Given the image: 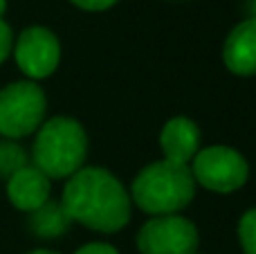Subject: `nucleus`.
Returning a JSON list of instances; mask_svg holds the SVG:
<instances>
[{
  "mask_svg": "<svg viewBox=\"0 0 256 254\" xmlns=\"http://www.w3.org/2000/svg\"><path fill=\"white\" fill-rule=\"evenodd\" d=\"M191 176L198 184L216 194H232L250 178V164L236 148L216 144L196 153L191 160Z\"/></svg>",
  "mask_w": 256,
  "mask_h": 254,
  "instance_id": "5",
  "label": "nucleus"
},
{
  "mask_svg": "<svg viewBox=\"0 0 256 254\" xmlns=\"http://www.w3.org/2000/svg\"><path fill=\"white\" fill-rule=\"evenodd\" d=\"M227 70L238 76H256V18H245L230 32L222 45Z\"/></svg>",
  "mask_w": 256,
  "mask_h": 254,
  "instance_id": "8",
  "label": "nucleus"
},
{
  "mask_svg": "<svg viewBox=\"0 0 256 254\" xmlns=\"http://www.w3.org/2000/svg\"><path fill=\"white\" fill-rule=\"evenodd\" d=\"M198 243L196 225L178 214L153 216L137 234V250L142 254H196Z\"/></svg>",
  "mask_w": 256,
  "mask_h": 254,
  "instance_id": "6",
  "label": "nucleus"
},
{
  "mask_svg": "<svg viewBox=\"0 0 256 254\" xmlns=\"http://www.w3.org/2000/svg\"><path fill=\"white\" fill-rule=\"evenodd\" d=\"M25 164H27V156L16 142H12V140L0 142V176L9 178Z\"/></svg>",
  "mask_w": 256,
  "mask_h": 254,
  "instance_id": "12",
  "label": "nucleus"
},
{
  "mask_svg": "<svg viewBox=\"0 0 256 254\" xmlns=\"http://www.w3.org/2000/svg\"><path fill=\"white\" fill-rule=\"evenodd\" d=\"M248 12H250V18H256V0L248 2Z\"/></svg>",
  "mask_w": 256,
  "mask_h": 254,
  "instance_id": "17",
  "label": "nucleus"
},
{
  "mask_svg": "<svg viewBox=\"0 0 256 254\" xmlns=\"http://www.w3.org/2000/svg\"><path fill=\"white\" fill-rule=\"evenodd\" d=\"M70 2L86 12H104V9H110L117 0H70Z\"/></svg>",
  "mask_w": 256,
  "mask_h": 254,
  "instance_id": "15",
  "label": "nucleus"
},
{
  "mask_svg": "<svg viewBox=\"0 0 256 254\" xmlns=\"http://www.w3.org/2000/svg\"><path fill=\"white\" fill-rule=\"evenodd\" d=\"M48 99L34 81H14L0 90V135L18 140L40 128Z\"/></svg>",
  "mask_w": 256,
  "mask_h": 254,
  "instance_id": "4",
  "label": "nucleus"
},
{
  "mask_svg": "<svg viewBox=\"0 0 256 254\" xmlns=\"http://www.w3.org/2000/svg\"><path fill=\"white\" fill-rule=\"evenodd\" d=\"M238 241L245 254H256V207L245 212L238 220Z\"/></svg>",
  "mask_w": 256,
  "mask_h": 254,
  "instance_id": "13",
  "label": "nucleus"
},
{
  "mask_svg": "<svg viewBox=\"0 0 256 254\" xmlns=\"http://www.w3.org/2000/svg\"><path fill=\"white\" fill-rule=\"evenodd\" d=\"M34 166L50 180H61L84 169L88 156V135L72 117H52L40 124L34 140Z\"/></svg>",
  "mask_w": 256,
  "mask_h": 254,
  "instance_id": "3",
  "label": "nucleus"
},
{
  "mask_svg": "<svg viewBox=\"0 0 256 254\" xmlns=\"http://www.w3.org/2000/svg\"><path fill=\"white\" fill-rule=\"evenodd\" d=\"M74 254H120L117 248L108 246V243H88V246L79 248Z\"/></svg>",
  "mask_w": 256,
  "mask_h": 254,
  "instance_id": "16",
  "label": "nucleus"
},
{
  "mask_svg": "<svg viewBox=\"0 0 256 254\" xmlns=\"http://www.w3.org/2000/svg\"><path fill=\"white\" fill-rule=\"evenodd\" d=\"M61 205L72 223H81L102 234H112L128 225L132 202L124 184L108 169L84 166L66 182Z\"/></svg>",
  "mask_w": 256,
  "mask_h": 254,
  "instance_id": "1",
  "label": "nucleus"
},
{
  "mask_svg": "<svg viewBox=\"0 0 256 254\" xmlns=\"http://www.w3.org/2000/svg\"><path fill=\"white\" fill-rule=\"evenodd\" d=\"M196 198V180L189 164L168 160L150 162L130 184V202L150 216H168L182 212Z\"/></svg>",
  "mask_w": 256,
  "mask_h": 254,
  "instance_id": "2",
  "label": "nucleus"
},
{
  "mask_svg": "<svg viewBox=\"0 0 256 254\" xmlns=\"http://www.w3.org/2000/svg\"><path fill=\"white\" fill-rule=\"evenodd\" d=\"M16 63L30 79H45L58 68L61 43L48 27H27L14 45Z\"/></svg>",
  "mask_w": 256,
  "mask_h": 254,
  "instance_id": "7",
  "label": "nucleus"
},
{
  "mask_svg": "<svg viewBox=\"0 0 256 254\" xmlns=\"http://www.w3.org/2000/svg\"><path fill=\"white\" fill-rule=\"evenodd\" d=\"M50 178L34 164H25L7 180V196L20 212H34L50 200Z\"/></svg>",
  "mask_w": 256,
  "mask_h": 254,
  "instance_id": "9",
  "label": "nucleus"
},
{
  "mask_svg": "<svg viewBox=\"0 0 256 254\" xmlns=\"http://www.w3.org/2000/svg\"><path fill=\"white\" fill-rule=\"evenodd\" d=\"M4 9H7V0H0V18L4 16Z\"/></svg>",
  "mask_w": 256,
  "mask_h": 254,
  "instance_id": "18",
  "label": "nucleus"
},
{
  "mask_svg": "<svg viewBox=\"0 0 256 254\" xmlns=\"http://www.w3.org/2000/svg\"><path fill=\"white\" fill-rule=\"evenodd\" d=\"M72 218L68 216L66 207L56 200H48L38 210L32 212L30 230L40 238H58L70 230Z\"/></svg>",
  "mask_w": 256,
  "mask_h": 254,
  "instance_id": "11",
  "label": "nucleus"
},
{
  "mask_svg": "<svg viewBox=\"0 0 256 254\" xmlns=\"http://www.w3.org/2000/svg\"><path fill=\"white\" fill-rule=\"evenodd\" d=\"M27 254H58V252H52V250H34V252H27Z\"/></svg>",
  "mask_w": 256,
  "mask_h": 254,
  "instance_id": "19",
  "label": "nucleus"
},
{
  "mask_svg": "<svg viewBox=\"0 0 256 254\" xmlns=\"http://www.w3.org/2000/svg\"><path fill=\"white\" fill-rule=\"evenodd\" d=\"M12 50H14V32H12V27L0 18V63L12 54Z\"/></svg>",
  "mask_w": 256,
  "mask_h": 254,
  "instance_id": "14",
  "label": "nucleus"
},
{
  "mask_svg": "<svg viewBox=\"0 0 256 254\" xmlns=\"http://www.w3.org/2000/svg\"><path fill=\"white\" fill-rule=\"evenodd\" d=\"M160 146L164 160L176 164H189L200 148V128L189 117H173L162 126Z\"/></svg>",
  "mask_w": 256,
  "mask_h": 254,
  "instance_id": "10",
  "label": "nucleus"
}]
</instances>
